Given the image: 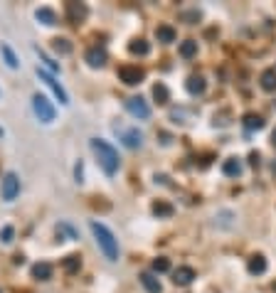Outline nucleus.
Returning a JSON list of instances; mask_svg holds the SVG:
<instances>
[{
	"label": "nucleus",
	"instance_id": "f257e3e1",
	"mask_svg": "<svg viewBox=\"0 0 276 293\" xmlns=\"http://www.w3.org/2000/svg\"><path fill=\"white\" fill-rule=\"evenodd\" d=\"M92 150L96 153L99 165L104 168L106 175H116V173H119L121 160H119V153H116V148L111 146V143H106V141H101V138H92Z\"/></svg>",
	"mask_w": 276,
	"mask_h": 293
},
{
	"label": "nucleus",
	"instance_id": "f03ea898",
	"mask_svg": "<svg viewBox=\"0 0 276 293\" xmlns=\"http://www.w3.org/2000/svg\"><path fill=\"white\" fill-rule=\"evenodd\" d=\"M92 234L96 236V244H99V249L104 251V256L109 259V261H119V241H116V236L111 234V229L106 227V224H101V222H96L92 219Z\"/></svg>",
	"mask_w": 276,
	"mask_h": 293
},
{
	"label": "nucleus",
	"instance_id": "7ed1b4c3",
	"mask_svg": "<svg viewBox=\"0 0 276 293\" xmlns=\"http://www.w3.org/2000/svg\"><path fill=\"white\" fill-rule=\"evenodd\" d=\"M32 109H35V114H37V118H40L42 123H52L55 116H57L55 106H52L50 99L42 96V94H35V96H32Z\"/></svg>",
	"mask_w": 276,
	"mask_h": 293
},
{
	"label": "nucleus",
	"instance_id": "20e7f679",
	"mask_svg": "<svg viewBox=\"0 0 276 293\" xmlns=\"http://www.w3.org/2000/svg\"><path fill=\"white\" fill-rule=\"evenodd\" d=\"M119 79H121L126 87H136L146 79V72L141 67H133V64H123L119 67Z\"/></svg>",
	"mask_w": 276,
	"mask_h": 293
},
{
	"label": "nucleus",
	"instance_id": "39448f33",
	"mask_svg": "<svg viewBox=\"0 0 276 293\" xmlns=\"http://www.w3.org/2000/svg\"><path fill=\"white\" fill-rule=\"evenodd\" d=\"M37 77H40V79H42L47 87L52 89V94L60 99V104H64V106L69 104V96H67V91L62 89V84L57 82V79H55V77H52V74H50V72H47V69H40V67H37Z\"/></svg>",
	"mask_w": 276,
	"mask_h": 293
},
{
	"label": "nucleus",
	"instance_id": "423d86ee",
	"mask_svg": "<svg viewBox=\"0 0 276 293\" xmlns=\"http://www.w3.org/2000/svg\"><path fill=\"white\" fill-rule=\"evenodd\" d=\"M18 195H20V177L15 173H5V177H3V200L13 202Z\"/></svg>",
	"mask_w": 276,
	"mask_h": 293
},
{
	"label": "nucleus",
	"instance_id": "0eeeda50",
	"mask_svg": "<svg viewBox=\"0 0 276 293\" xmlns=\"http://www.w3.org/2000/svg\"><path fill=\"white\" fill-rule=\"evenodd\" d=\"M126 109H128L131 116H136V118H148L151 116V106L146 104L143 96H131V99H126Z\"/></svg>",
	"mask_w": 276,
	"mask_h": 293
},
{
	"label": "nucleus",
	"instance_id": "6e6552de",
	"mask_svg": "<svg viewBox=\"0 0 276 293\" xmlns=\"http://www.w3.org/2000/svg\"><path fill=\"white\" fill-rule=\"evenodd\" d=\"M195 278H197V273H195L192 266H178V268L173 271V283H175V286H190Z\"/></svg>",
	"mask_w": 276,
	"mask_h": 293
},
{
	"label": "nucleus",
	"instance_id": "1a4fd4ad",
	"mask_svg": "<svg viewBox=\"0 0 276 293\" xmlns=\"http://www.w3.org/2000/svg\"><path fill=\"white\" fill-rule=\"evenodd\" d=\"M89 15V8L84 3H67V18L69 23H84Z\"/></svg>",
	"mask_w": 276,
	"mask_h": 293
},
{
	"label": "nucleus",
	"instance_id": "9d476101",
	"mask_svg": "<svg viewBox=\"0 0 276 293\" xmlns=\"http://www.w3.org/2000/svg\"><path fill=\"white\" fill-rule=\"evenodd\" d=\"M185 89H187V94H192V96H200V94H205V89H207V82L200 77V74H192V77H187V82H185Z\"/></svg>",
	"mask_w": 276,
	"mask_h": 293
},
{
	"label": "nucleus",
	"instance_id": "9b49d317",
	"mask_svg": "<svg viewBox=\"0 0 276 293\" xmlns=\"http://www.w3.org/2000/svg\"><path fill=\"white\" fill-rule=\"evenodd\" d=\"M84 59H87V64H89V67L101 69V67L106 64V52H104V50H99V47H92V50L84 55Z\"/></svg>",
	"mask_w": 276,
	"mask_h": 293
},
{
	"label": "nucleus",
	"instance_id": "f8f14e48",
	"mask_svg": "<svg viewBox=\"0 0 276 293\" xmlns=\"http://www.w3.org/2000/svg\"><path fill=\"white\" fill-rule=\"evenodd\" d=\"M151 212H153L158 219H168V217L175 214V207L170 205V202H165V200H155L153 207H151Z\"/></svg>",
	"mask_w": 276,
	"mask_h": 293
},
{
	"label": "nucleus",
	"instance_id": "ddd939ff",
	"mask_svg": "<svg viewBox=\"0 0 276 293\" xmlns=\"http://www.w3.org/2000/svg\"><path fill=\"white\" fill-rule=\"evenodd\" d=\"M175 37H178V32H175L173 25H158V28H155V40H158V42H163V45L175 42Z\"/></svg>",
	"mask_w": 276,
	"mask_h": 293
},
{
	"label": "nucleus",
	"instance_id": "4468645a",
	"mask_svg": "<svg viewBox=\"0 0 276 293\" xmlns=\"http://www.w3.org/2000/svg\"><path fill=\"white\" fill-rule=\"evenodd\" d=\"M242 163H239V158H227L224 163H222V173L227 177H239L242 175Z\"/></svg>",
	"mask_w": 276,
	"mask_h": 293
},
{
	"label": "nucleus",
	"instance_id": "2eb2a0df",
	"mask_svg": "<svg viewBox=\"0 0 276 293\" xmlns=\"http://www.w3.org/2000/svg\"><path fill=\"white\" fill-rule=\"evenodd\" d=\"M246 271H249V273H254V276L264 273V271H266V259H264L261 254L249 256V261H246Z\"/></svg>",
	"mask_w": 276,
	"mask_h": 293
},
{
	"label": "nucleus",
	"instance_id": "dca6fc26",
	"mask_svg": "<svg viewBox=\"0 0 276 293\" xmlns=\"http://www.w3.org/2000/svg\"><path fill=\"white\" fill-rule=\"evenodd\" d=\"M35 18H37V23H42V25H47V28L57 25V13H55L52 8H40V10L35 13Z\"/></svg>",
	"mask_w": 276,
	"mask_h": 293
},
{
	"label": "nucleus",
	"instance_id": "f3484780",
	"mask_svg": "<svg viewBox=\"0 0 276 293\" xmlns=\"http://www.w3.org/2000/svg\"><path fill=\"white\" fill-rule=\"evenodd\" d=\"M121 141H123V146L126 148H138L141 143H143V136H141L138 128H131V131H123Z\"/></svg>",
	"mask_w": 276,
	"mask_h": 293
},
{
	"label": "nucleus",
	"instance_id": "a211bd4d",
	"mask_svg": "<svg viewBox=\"0 0 276 293\" xmlns=\"http://www.w3.org/2000/svg\"><path fill=\"white\" fill-rule=\"evenodd\" d=\"M141 283H143V288H146L148 293H163V286H160V281L155 278L151 271L141 273Z\"/></svg>",
	"mask_w": 276,
	"mask_h": 293
},
{
	"label": "nucleus",
	"instance_id": "6ab92c4d",
	"mask_svg": "<svg viewBox=\"0 0 276 293\" xmlns=\"http://www.w3.org/2000/svg\"><path fill=\"white\" fill-rule=\"evenodd\" d=\"M32 276H35L37 281H50V278H52V264H47V261L35 264L32 266Z\"/></svg>",
	"mask_w": 276,
	"mask_h": 293
},
{
	"label": "nucleus",
	"instance_id": "aec40b11",
	"mask_svg": "<svg viewBox=\"0 0 276 293\" xmlns=\"http://www.w3.org/2000/svg\"><path fill=\"white\" fill-rule=\"evenodd\" d=\"M242 123H244L246 131H261L264 128V118L259 116V114H244V118H242Z\"/></svg>",
	"mask_w": 276,
	"mask_h": 293
},
{
	"label": "nucleus",
	"instance_id": "412c9836",
	"mask_svg": "<svg viewBox=\"0 0 276 293\" xmlns=\"http://www.w3.org/2000/svg\"><path fill=\"white\" fill-rule=\"evenodd\" d=\"M62 268H64L67 273H77V271L82 268V259H79L77 254H69V256L62 259Z\"/></svg>",
	"mask_w": 276,
	"mask_h": 293
},
{
	"label": "nucleus",
	"instance_id": "4be33fe9",
	"mask_svg": "<svg viewBox=\"0 0 276 293\" xmlns=\"http://www.w3.org/2000/svg\"><path fill=\"white\" fill-rule=\"evenodd\" d=\"M128 52H131V55H138V57H146V55L151 52V45H148L146 40H133V42L128 45Z\"/></svg>",
	"mask_w": 276,
	"mask_h": 293
},
{
	"label": "nucleus",
	"instance_id": "5701e85b",
	"mask_svg": "<svg viewBox=\"0 0 276 293\" xmlns=\"http://www.w3.org/2000/svg\"><path fill=\"white\" fill-rule=\"evenodd\" d=\"M261 89L264 91H276V69H266L264 74H261Z\"/></svg>",
	"mask_w": 276,
	"mask_h": 293
},
{
	"label": "nucleus",
	"instance_id": "b1692460",
	"mask_svg": "<svg viewBox=\"0 0 276 293\" xmlns=\"http://www.w3.org/2000/svg\"><path fill=\"white\" fill-rule=\"evenodd\" d=\"M0 52H3V57H5V64L10 67V69H18L20 67V62H18V57H15V52L10 50V45H0Z\"/></svg>",
	"mask_w": 276,
	"mask_h": 293
},
{
	"label": "nucleus",
	"instance_id": "393cba45",
	"mask_svg": "<svg viewBox=\"0 0 276 293\" xmlns=\"http://www.w3.org/2000/svg\"><path fill=\"white\" fill-rule=\"evenodd\" d=\"M153 99H155V104H168L170 101V91H168V87L165 84H155L153 87Z\"/></svg>",
	"mask_w": 276,
	"mask_h": 293
},
{
	"label": "nucleus",
	"instance_id": "a878e982",
	"mask_svg": "<svg viewBox=\"0 0 276 293\" xmlns=\"http://www.w3.org/2000/svg\"><path fill=\"white\" fill-rule=\"evenodd\" d=\"M52 47H55V52H60V55H72V42L69 40H64V37H55L52 40Z\"/></svg>",
	"mask_w": 276,
	"mask_h": 293
},
{
	"label": "nucleus",
	"instance_id": "bb28decb",
	"mask_svg": "<svg viewBox=\"0 0 276 293\" xmlns=\"http://www.w3.org/2000/svg\"><path fill=\"white\" fill-rule=\"evenodd\" d=\"M195 55H197V42L195 40H185L183 45H180V57L192 59Z\"/></svg>",
	"mask_w": 276,
	"mask_h": 293
},
{
	"label": "nucleus",
	"instance_id": "cd10ccee",
	"mask_svg": "<svg viewBox=\"0 0 276 293\" xmlns=\"http://www.w3.org/2000/svg\"><path fill=\"white\" fill-rule=\"evenodd\" d=\"M155 273H165V271H170V259H165V256H158L153 259V264H151Z\"/></svg>",
	"mask_w": 276,
	"mask_h": 293
},
{
	"label": "nucleus",
	"instance_id": "c85d7f7f",
	"mask_svg": "<svg viewBox=\"0 0 276 293\" xmlns=\"http://www.w3.org/2000/svg\"><path fill=\"white\" fill-rule=\"evenodd\" d=\"M35 52H37V55H40V59H42V62H45V64H47V67H50V69H52V72H60V64H57V62H52V59L47 57V55H45V52H42V50H40V47H35Z\"/></svg>",
	"mask_w": 276,
	"mask_h": 293
},
{
	"label": "nucleus",
	"instance_id": "c756f323",
	"mask_svg": "<svg viewBox=\"0 0 276 293\" xmlns=\"http://www.w3.org/2000/svg\"><path fill=\"white\" fill-rule=\"evenodd\" d=\"M13 236H15V229H13L10 224L0 229V239H3V244H10V241H13Z\"/></svg>",
	"mask_w": 276,
	"mask_h": 293
},
{
	"label": "nucleus",
	"instance_id": "7c9ffc66",
	"mask_svg": "<svg viewBox=\"0 0 276 293\" xmlns=\"http://www.w3.org/2000/svg\"><path fill=\"white\" fill-rule=\"evenodd\" d=\"M249 163H251V168H259V163H261V155L254 150V153H249Z\"/></svg>",
	"mask_w": 276,
	"mask_h": 293
},
{
	"label": "nucleus",
	"instance_id": "2f4dec72",
	"mask_svg": "<svg viewBox=\"0 0 276 293\" xmlns=\"http://www.w3.org/2000/svg\"><path fill=\"white\" fill-rule=\"evenodd\" d=\"M180 20H200V13H197V10H192V13H183V15H180Z\"/></svg>",
	"mask_w": 276,
	"mask_h": 293
},
{
	"label": "nucleus",
	"instance_id": "473e14b6",
	"mask_svg": "<svg viewBox=\"0 0 276 293\" xmlns=\"http://www.w3.org/2000/svg\"><path fill=\"white\" fill-rule=\"evenodd\" d=\"M74 175H77V182H82V163L74 168Z\"/></svg>",
	"mask_w": 276,
	"mask_h": 293
},
{
	"label": "nucleus",
	"instance_id": "72a5a7b5",
	"mask_svg": "<svg viewBox=\"0 0 276 293\" xmlns=\"http://www.w3.org/2000/svg\"><path fill=\"white\" fill-rule=\"evenodd\" d=\"M271 143L276 146V128H274V133H271Z\"/></svg>",
	"mask_w": 276,
	"mask_h": 293
},
{
	"label": "nucleus",
	"instance_id": "f704fd0d",
	"mask_svg": "<svg viewBox=\"0 0 276 293\" xmlns=\"http://www.w3.org/2000/svg\"><path fill=\"white\" fill-rule=\"evenodd\" d=\"M274 291H276V281H274Z\"/></svg>",
	"mask_w": 276,
	"mask_h": 293
},
{
	"label": "nucleus",
	"instance_id": "c9c22d12",
	"mask_svg": "<svg viewBox=\"0 0 276 293\" xmlns=\"http://www.w3.org/2000/svg\"><path fill=\"white\" fill-rule=\"evenodd\" d=\"M0 293H3V291H0Z\"/></svg>",
	"mask_w": 276,
	"mask_h": 293
}]
</instances>
